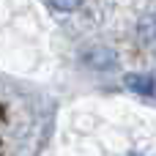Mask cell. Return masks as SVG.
<instances>
[{
    "instance_id": "3957f363",
    "label": "cell",
    "mask_w": 156,
    "mask_h": 156,
    "mask_svg": "<svg viewBox=\"0 0 156 156\" xmlns=\"http://www.w3.org/2000/svg\"><path fill=\"white\" fill-rule=\"evenodd\" d=\"M49 3H52V5H55L58 11H63V14H69V11H74V8H77V5H80L82 0H49Z\"/></svg>"
},
{
    "instance_id": "7a4b0ae2",
    "label": "cell",
    "mask_w": 156,
    "mask_h": 156,
    "mask_svg": "<svg viewBox=\"0 0 156 156\" xmlns=\"http://www.w3.org/2000/svg\"><path fill=\"white\" fill-rule=\"evenodd\" d=\"M85 60H88V66H93V69H112V66H115V52L107 49V47H96V49L88 52Z\"/></svg>"
},
{
    "instance_id": "6da1fadb",
    "label": "cell",
    "mask_w": 156,
    "mask_h": 156,
    "mask_svg": "<svg viewBox=\"0 0 156 156\" xmlns=\"http://www.w3.org/2000/svg\"><path fill=\"white\" fill-rule=\"evenodd\" d=\"M126 88L140 93V96H145V99H151L154 96V77L151 74H129L126 77Z\"/></svg>"
},
{
    "instance_id": "277c9868",
    "label": "cell",
    "mask_w": 156,
    "mask_h": 156,
    "mask_svg": "<svg viewBox=\"0 0 156 156\" xmlns=\"http://www.w3.org/2000/svg\"><path fill=\"white\" fill-rule=\"evenodd\" d=\"M151 22H154V16L148 14V16H143V41L148 44L151 38H154V30H151Z\"/></svg>"
}]
</instances>
